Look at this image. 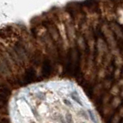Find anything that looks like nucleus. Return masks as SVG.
<instances>
[{"mask_svg":"<svg viewBox=\"0 0 123 123\" xmlns=\"http://www.w3.org/2000/svg\"><path fill=\"white\" fill-rule=\"evenodd\" d=\"M110 94H105L102 97V104L103 105H105L109 104V100H110Z\"/></svg>","mask_w":123,"mask_h":123,"instance_id":"19","label":"nucleus"},{"mask_svg":"<svg viewBox=\"0 0 123 123\" xmlns=\"http://www.w3.org/2000/svg\"><path fill=\"white\" fill-rule=\"evenodd\" d=\"M49 29H50V32H51L52 36L53 39L55 41H58L60 38V35L58 33V31L57 30V29L53 26H50Z\"/></svg>","mask_w":123,"mask_h":123,"instance_id":"11","label":"nucleus"},{"mask_svg":"<svg viewBox=\"0 0 123 123\" xmlns=\"http://www.w3.org/2000/svg\"><path fill=\"white\" fill-rule=\"evenodd\" d=\"M110 52L111 53V55L113 56L116 57V56H118L121 55V52H120V49H119L118 47L115 48V49H111L110 50Z\"/></svg>","mask_w":123,"mask_h":123,"instance_id":"21","label":"nucleus"},{"mask_svg":"<svg viewBox=\"0 0 123 123\" xmlns=\"http://www.w3.org/2000/svg\"><path fill=\"white\" fill-rule=\"evenodd\" d=\"M64 102L65 103V105H67V106H69V107H73V105H72V103L71 102L70 100H68V99H64Z\"/></svg>","mask_w":123,"mask_h":123,"instance_id":"24","label":"nucleus"},{"mask_svg":"<svg viewBox=\"0 0 123 123\" xmlns=\"http://www.w3.org/2000/svg\"><path fill=\"white\" fill-rule=\"evenodd\" d=\"M103 85L102 83H98L93 88V95L97 98L101 97V95L103 94Z\"/></svg>","mask_w":123,"mask_h":123,"instance_id":"6","label":"nucleus"},{"mask_svg":"<svg viewBox=\"0 0 123 123\" xmlns=\"http://www.w3.org/2000/svg\"><path fill=\"white\" fill-rule=\"evenodd\" d=\"M34 79H35V72H34V71L32 68L28 69L25 76L26 81L27 82H32L33 80H34Z\"/></svg>","mask_w":123,"mask_h":123,"instance_id":"8","label":"nucleus"},{"mask_svg":"<svg viewBox=\"0 0 123 123\" xmlns=\"http://www.w3.org/2000/svg\"><path fill=\"white\" fill-rule=\"evenodd\" d=\"M120 119H121V117L119 116V115L115 114L113 116L112 119H111V123H119Z\"/></svg>","mask_w":123,"mask_h":123,"instance_id":"23","label":"nucleus"},{"mask_svg":"<svg viewBox=\"0 0 123 123\" xmlns=\"http://www.w3.org/2000/svg\"><path fill=\"white\" fill-rule=\"evenodd\" d=\"M115 65L117 68H122L123 65V57L122 55L115 57Z\"/></svg>","mask_w":123,"mask_h":123,"instance_id":"16","label":"nucleus"},{"mask_svg":"<svg viewBox=\"0 0 123 123\" xmlns=\"http://www.w3.org/2000/svg\"><path fill=\"white\" fill-rule=\"evenodd\" d=\"M122 56L123 57V51H122Z\"/></svg>","mask_w":123,"mask_h":123,"instance_id":"29","label":"nucleus"},{"mask_svg":"<svg viewBox=\"0 0 123 123\" xmlns=\"http://www.w3.org/2000/svg\"><path fill=\"white\" fill-rule=\"evenodd\" d=\"M65 120H66L67 123H74L73 115L70 112H67L66 115H65Z\"/></svg>","mask_w":123,"mask_h":123,"instance_id":"20","label":"nucleus"},{"mask_svg":"<svg viewBox=\"0 0 123 123\" xmlns=\"http://www.w3.org/2000/svg\"><path fill=\"white\" fill-rule=\"evenodd\" d=\"M120 94H121V96H122V97L123 98V89L121 91V92H120Z\"/></svg>","mask_w":123,"mask_h":123,"instance_id":"27","label":"nucleus"},{"mask_svg":"<svg viewBox=\"0 0 123 123\" xmlns=\"http://www.w3.org/2000/svg\"><path fill=\"white\" fill-rule=\"evenodd\" d=\"M103 115L105 116H108V115H111L113 113V108L111 105V104H108V105H103Z\"/></svg>","mask_w":123,"mask_h":123,"instance_id":"10","label":"nucleus"},{"mask_svg":"<svg viewBox=\"0 0 123 123\" xmlns=\"http://www.w3.org/2000/svg\"><path fill=\"white\" fill-rule=\"evenodd\" d=\"M119 92H120V88H119L118 85H114V86H111V89H110V95H111L118 96Z\"/></svg>","mask_w":123,"mask_h":123,"instance_id":"15","label":"nucleus"},{"mask_svg":"<svg viewBox=\"0 0 123 123\" xmlns=\"http://www.w3.org/2000/svg\"><path fill=\"white\" fill-rule=\"evenodd\" d=\"M122 75H123V69H122Z\"/></svg>","mask_w":123,"mask_h":123,"instance_id":"28","label":"nucleus"},{"mask_svg":"<svg viewBox=\"0 0 123 123\" xmlns=\"http://www.w3.org/2000/svg\"><path fill=\"white\" fill-rule=\"evenodd\" d=\"M118 15V21L120 24L123 25V8L119 7L117 9V14Z\"/></svg>","mask_w":123,"mask_h":123,"instance_id":"17","label":"nucleus"},{"mask_svg":"<svg viewBox=\"0 0 123 123\" xmlns=\"http://www.w3.org/2000/svg\"><path fill=\"white\" fill-rule=\"evenodd\" d=\"M96 47H97V51H98L97 55L105 57V54L109 52V45H108V44L105 42V40L101 38H98L97 43H96Z\"/></svg>","mask_w":123,"mask_h":123,"instance_id":"1","label":"nucleus"},{"mask_svg":"<svg viewBox=\"0 0 123 123\" xmlns=\"http://www.w3.org/2000/svg\"><path fill=\"white\" fill-rule=\"evenodd\" d=\"M67 36L69 37V39L72 42H74V40L76 38L75 28H74V25H73L71 22L67 23Z\"/></svg>","mask_w":123,"mask_h":123,"instance_id":"4","label":"nucleus"},{"mask_svg":"<svg viewBox=\"0 0 123 123\" xmlns=\"http://www.w3.org/2000/svg\"><path fill=\"white\" fill-rule=\"evenodd\" d=\"M87 45H88V47H89L90 52L93 54L94 52L95 45H96L95 40H94V37H91V38H89V39H87Z\"/></svg>","mask_w":123,"mask_h":123,"instance_id":"13","label":"nucleus"},{"mask_svg":"<svg viewBox=\"0 0 123 123\" xmlns=\"http://www.w3.org/2000/svg\"><path fill=\"white\" fill-rule=\"evenodd\" d=\"M107 75V70L104 67H101L97 72V78L98 81H102Z\"/></svg>","mask_w":123,"mask_h":123,"instance_id":"9","label":"nucleus"},{"mask_svg":"<svg viewBox=\"0 0 123 123\" xmlns=\"http://www.w3.org/2000/svg\"><path fill=\"white\" fill-rule=\"evenodd\" d=\"M122 75V69L121 68H116L114 70V78L115 79H120V76Z\"/></svg>","mask_w":123,"mask_h":123,"instance_id":"18","label":"nucleus"},{"mask_svg":"<svg viewBox=\"0 0 123 123\" xmlns=\"http://www.w3.org/2000/svg\"><path fill=\"white\" fill-rule=\"evenodd\" d=\"M122 123H123V121H122Z\"/></svg>","mask_w":123,"mask_h":123,"instance_id":"31","label":"nucleus"},{"mask_svg":"<svg viewBox=\"0 0 123 123\" xmlns=\"http://www.w3.org/2000/svg\"><path fill=\"white\" fill-rule=\"evenodd\" d=\"M102 85H103V88H106V89H109V88H111V82L109 79L104 80Z\"/></svg>","mask_w":123,"mask_h":123,"instance_id":"22","label":"nucleus"},{"mask_svg":"<svg viewBox=\"0 0 123 123\" xmlns=\"http://www.w3.org/2000/svg\"><path fill=\"white\" fill-rule=\"evenodd\" d=\"M87 114H88V117H89L90 121L92 123H100L101 121L98 118V115L96 114V112L94 111V109H87Z\"/></svg>","mask_w":123,"mask_h":123,"instance_id":"5","label":"nucleus"},{"mask_svg":"<svg viewBox=\"0 0 123 123\" xmlns=\"http://www.w3.org/2000/svg\"><path fill=\"white\" fill-rule=\"evenodd\" d=\"M121 103H122L121 98L119 97V96H115L112 99V101H111V105L112 106L113 109H116V108H118L121 105Z\"/></svg>","mask_w":123,"mask_h":123,"instance_id":"14","label":"nucleus"},{"mask_svg":"<svg viewBox=\"0 0 123 123\" xmlns=\"http://www.w3.org/2000/svg\"><path fill=\"white\" fill-rule=\"evenodd\" d=\"M82 123H87V122H82Z\"/></svg>","mask_w":123,"mask_h":123,"instance_id":"30","label":"nucleus"},{"mask_svg":"<svg viewBox=\"0 0 123 123\" xmlns=\"http://www.w3.org/2000/svg\"><path fill=\"white\" fill-rule=\"evenodd\" d=\"M110 29H111V31H112L114 34L116 35V36L118 38L123 39V32L122 30V28L119 26L118 24H117V23H115V22H111L110 25Z\"/></svg>","mask_w":123,"mask_h":123,"instance_id":"3","label":"nucleus"},{"mask_svg":"<svg viewBox=\"0 0 123 123\" xmlns=\"http://www.w3.org/2000/svg\"><path fill=\"white\" fill-rule=\"evenodd\" d=\"M71 97L73 100H74V101H75L77 103H78L79 105H80L81 107L85 106V104H84V98L81 97V95H80L79 92L76 91V90L71 92Z\"/></svg>","mask_w":123,"mask_h":123,"instance_id":"2","label":"nucleus"},{"mask_svg":"<svg viewBox=\"0 0 123 123\" xmlns=\"http://www.w3.org/2000/svg\"><path fill=\"white\" fill-rule=\"evenodd\" d=\"M77 42H78V45L79 49L81 50V51H85L86 49V42L83 36H79L78 38L77 39Z\"/></svg>","mask_w":123,"mask_h":123,"instance_id":"12","label":"nucleus"},{"mask_svg":"<svg viewBox=\"0 0 123 123\" xmlns=\"http://www.w3.org/2000/svg\"><path fill=\"white\" fill-rule=\"evenodd\" d=\"M118 115L121 118H123V106L120 108V109H119V111H118Z\"/></svg>","mask_w":123,"mask_h":123,"instance_id":"26","label":"nucleus"},{"mask_svg":"<svg viewBox=\"0 0 123 123\" xmlns=\"http://www.w3.org/2000/svg\"><path fill=\"white\" fill-rule=\"evenodd\" d=\"M118 87H122L123 88V79H118Z\"/></svg>","mask_w":123,"mask_h":123,"instance_id":"25","label":"nucleus"},{"mask_svg":"<svg viewBox=\"0 0 123 123\" xmlns=\"http://www.w3.org/2000/svg\"><path fill=\"white\" fill-rule=\"evenodd\" d=\"M112 59H113V55H111V53L110 52L106 53L105 57H104V59H103L102 67H104L105 68H107L109 66V65L111 64V61H112Z\"/></svg>","mask_w":123,"mask_h":123,"instance_id":"7","label":"nucleus"}]
</instances>
